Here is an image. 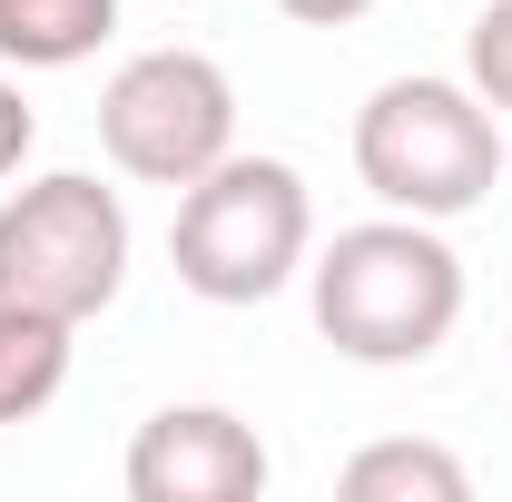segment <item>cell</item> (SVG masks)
Returning a JSON list of instances; mask_svg holds the SVG:
<instances>
[{"instance_id": "cell-1", "label": "cell", "mask_w": 512, "mask_h": 502, "mask_svg": "<svg viewBox=\"0 0 512 502\" xmlns=\"http://www.w3.org/2000/svg\"><path fill=\"white\" fill-rule=\"evenodd\" d=\"M306 306L345 365H424L463 325V256L444 247L434 217L384 207L365 227H335L306 256Z\"/></svg>"}, {"instance_id": "cell-2", "label": "cell", "mask_w": 512, "mask_h": 502, "mask_svg": "<svg viewBox=\"0 0 512 502\" xmlns=\"http://www.w3.org/2000/svg\"><path fill=\"white\" fill-rule=\"evenodd\" d=\"M168 256H178V286L207 306H266L306 276L316 256V197L286 158H247L227 148L207 178L178 188L168 217Z\"/></svg>"}, {"instance_id": "cell-3", "label": "cell", "mask_w": 512, "mask_h": 502, "mask_svg": "<svg viewBox=\"0 0 512 502\" xmlns=\"http://www.w3.org/2000/svg\"><path fill=\"white\" fill-rule=\"evenodd\" d=\"M355 178L394 217H473L503 188V109L473 79H384L355 109Z\"/></svg>"}, {"instance_id": "cell-4", "label": "cell", "mask_w": 512, "mask_h": 502, "mask_svg": "<svg viewBox=\"0 0 512 502\" xmlns=\"http://www.w3.org/2000/svg\"><path fill=\"white\" fill-rule=\"evenodd\" d=\"M128 286V207L89 168H50L0 197V306L40 315H109Z\"/></svg>"}, {"instance_id": "cell-5", "label": "cell", "mask_w": 512, "mask_h": 502, "mask_svg": "<svg viewBox=\"0 0 512 502\" xmlns=\"http://www.w3.org/2000/svg\"><path fill=\"white\" fill-rule=\"evenodd\" d=\"M99 148L138 188H188L237 148V89L207 50H138L99 89Z\"/></svg>"}, {"instance_id": "cell-6", "label": "cell", "mask_w": 512, "mask_h": 502, "mask_svg": "<svg viewBox=\"0 0 512 502\" xmlns=\"http://www.w3.org/2000/svg\"><path fill=\"white\" fill-rule=\"evenodd\" d=\"M266 473L256 424L227 404H158L128 434V502H256Z\"/></svg>"}, {"instance_id": "cell-7", "label": "cell", "mask_w": 512, "mask_h": 502, "mask_svg": "<svg viewBox=\"0 0 512 502\" xmlns=\"http://www.w3.org/2000/svg\"><path fill=\"white\" fill-rule=\"evenodd\" d=\"M69 315H40V306H0V424H30L50 414L69 384Z\"/></svg>"}, {"instance_id": "cell-8", "label": "cell", "mask_w": 512, "mask_h": 502, "mask_svg": "<svg viewBox=\"0 0 512 502\" xmlns=\"http://www.w3.org/2000/svg\"><path fill=\"white\" fill-rule=\"evenodd\" d=\"M119 30V0H0V60L20 69H79Z\"/></svg>"}, {"instance_id": "cell-9", "label": "cell", "mask_w": 512, "mask_h": 502, "mask_svg": "<svg viewBox=\"0 0 512 502\" xmlns=\"http://www.w3.org/2000/svg\"><path fill=\"white\" fill-rule=\"evenodd\" d=\"M335 483H345V502H463L473 493L463 453H444V443H365Z\"/></svg>"}, {"instance_id": "cell-10", "label": "cell", "mask_w": 512, "mask_h": 502, "mask_svg": "<svg viewBox=\"0 0 512 502\" xmlns=\"http://www.w3.org/2000/svg\"><path fill=\"white\" fill-rule=\"evenodd\" d=\"M463 79L512 119V0H483V10H473V30H463Z\"/></svg>"}, {"instance_id": "cell-11", "label": "cell", "mask_w": 512, "mask_h": 502, "mask_svg": "<svg viewBox=\"0 0 512 502\" xmlns=\"http://www.w3.org/2000/svg\"><path fill=\"white\" fill-rule=\"evenodd\" d=\"M30 138H40V119H30V99L0 79V178H20V158H30Z\"/></svg>"}, {"instance_id": "cell-12", "label": "cell", "mask_w": 512, "mask_h": 502, "mask_svg": "<svg viewBox=\"0 0 512 502\" xmlns=\"http://www.w3.org/2000/svg\"><path fill=\"white\" fill-rule=\"evenodd\" d=\"M276 10H286V20H306V30H355L375 0H276Z\"/></svg>"}]
</instances>
